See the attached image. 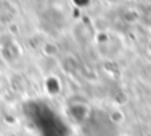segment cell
Instances as JSON below:
<instances>
[{"instance_id": "cell-1", "label": "cell", "mask_w": 151, "mask_h": 136, "mask_svg": "<svg viewBox=\"0 0 151 136\" xmlns=\"http://www.w3.org/2000/svg\"><path fill=\"white\" fill-rule=\"evenodd\" d=\"M105 35L106 37H103V40L98 42V51L101 56L113 59L116 56H119V53L122 51V43L116 37V34H105Z\"/></svg>"}, {"instance_id": "cell-2", "label": "cell", "mask_w": 151, "mask_h": 136, "mask_svg": "<svg viewBox=\"0 0 151 136\" xmlns=\"http://www.w3.org/2000/svg\"><path fill=\"white\" fill-rule=\"evenodd\" d=\"M140 23L145 27L151 29V5H146L142 8V13H140Z\"/></svg>"}, {"instance_id": "cell-3", "label": "cell", "mask_w": 151, "mask_h": 136, "mask_svg": "<svg viewBox=\"0 0 151 136\" xmlns=\"http://www.w3.org/2000/svg\"><path fill=\"white\" fill-rule=\"evenodd\" d=\"M106 2H108V3H111V5H114V3H119L121 0H106Z\"/></svg>"}]
</instances>
